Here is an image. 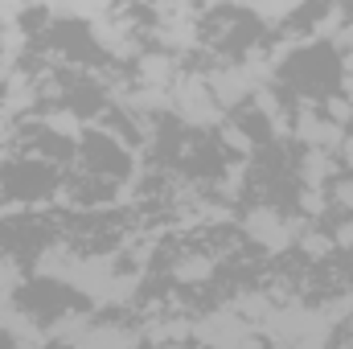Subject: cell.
<instances>
[{"mask_svg": "<svg viewBox=\"0 0 353 349\" xmlns=\"http://www.w3.org/2000/svg\"><path fill=\"white\" fill-rule=\"evenodd\" d=\"M193 337L210 349H234L251 337V329H247V321L234 308H218V312H210L205 321L193 325Z\"/></svg>", "mask_w": 353, "mask_h": 349, "instance_id": "cell-1", "label": "cell"}, {"mask_svg": "<svg viewBox=\"0 0 353 349\" xmlns=\"http://www.w3.org/2000/svg\"><path fill=\"white\" fill-rule=\"evenodd\" d=\"M247 235L255 239V243H263V247H288L292 243V226L283 222V218H275L271 210H255V214H247Z\"/></svg>", "mask_w": 353, "mask_h": 349, "instance_id": "cell-2", "label": "cell"}, {"mask_svg": "<svg viewBox=\"0 0 353 349\" xmlns=\"http://www.w3.org/2000/svg\"><path fill=\"white\" fill-rule=\"evenodd\" d=\"M74 349H132V337L115 325H99V329H87V337Z\"/></svg>", "mask_w": 353, "mask_h": 349, "instance_id": "cell-3", "label": "cell"}, {"mask_svg": "<svg viewBox=\"0 0 353 349\" xmlns=\"http://www.w3.org/2000/svg\"><path fill=\"white\" fill-rule=\"evenodd\" d=\"M214 271V263L210 259H185V263H176L173 267V275L181 279V283H197V279H205Z\"/></svg>", "mask_w": 353, "mask_h": 349, "instance_id": "cell-4", "label": "cell"}, {"mask_svg": "<svg viewBox=\"0 0 353 349\" xmlns=\"http://www.w3.org/2000/svg\"><path fill=\"white\" fill-rule=\"evenodd\" d=\"M329 173H333V161H329L325 152H312V157L304 161V181H308L312 189H316V185H321V181H325Z\"/></svg>", "mask_w": 353, "mask_h": 349, "instance_id": "cell-5", "label": "cell"}, {"mask_svg": "<svg viewBox=\"0 0 353 349\" xmlns=\"http://www.w3.org/2000/svg\"><path fill=\"white\" fill-rule=\"evenodd\" d=\"M140 74L148 79V83H169V58H161V54H152V58H144L140 62Z\"/></svg>", "mask_w": 353, "mask_h": 349, "instance_id": "cell-6", "label": "cell"}, {"mask_svg": "<svg viewBox=\"0 0 353 349\" xmlns=\"http://www.w3.org/2000/svg\"><path fill=\"white\" fill-rule=\"evenodd\" d=\"M17 279H21V275H17V267H12V263H4V259H0V296H12V288H17Z\"/></svg>", "mask_w": 353, "mask_h": 349, "instance_id": "cell-7", "label": "cell"}, {"mask_svg": "<svg viewBox=\"0 0 353 349\" xmlns=\"http://www.w3.org/2000/svg\"><path fill=\"white\" fill-rule=\"evenodd\" d=\"M304 251H308V255H325V251H329V239H325V235H308V239H304Z\"/></svg>", "mask_w": 353, "mask_h": 349, "instance_id": "cell-8", "label": "cell"}, {"mask_svg": "<svg viewBox=\"0 0 353 349\" xmlns=\"http://www.w3.org/2000/svg\"><path fill=\"white\" fill-rule=\"evenodd\" d=\"M333 243H341V247H353V222H345V226L333 235Z\"/></svg>", "mask_w": 353, "mask_h": 349, "instance_id": "cell-9", "label": "cell"}, {"mask_svg": "<svg viewBox=\"0 0 353 349\" xmlns=\"http://www.w3.org/2000/svg\"><path fill=\"white\" fill-rule=\"evenodd\" d=\"M337 197H341V206H345V210H353V181H345V185L337 189Z\"/></svg>", "mask_w": 353, "mask_h": 349, "instance_id": "cell-10", "label": "cell"}, {"mask_svg": "<svg viewBox=\"0 0 353 349\" xmlns=\"http://www.w3.org/2000/svg\"><path fill=\"white\" fill-rule=\"evenodd\" d=\"M234 349H263V341H255V337H247L243 346H234Z\"/></svg>", "mask_w": 353, "mask_h": 349, "instance_id": "cell-11", "label": "cell"}, {"mask_svg": "<svg viewBox=\"0 0 353 349\" xmlns=\"http://www.w3.org/2000/svg\"><path fill=\"white\" fill-rule=\"evenodd\" d=\"M12 349H37V346H12Z\"/></svg>", "mask_w": 353, "mask_h": 349, "instance_id": "cell-12", "label": "cell"}]
</instances>
